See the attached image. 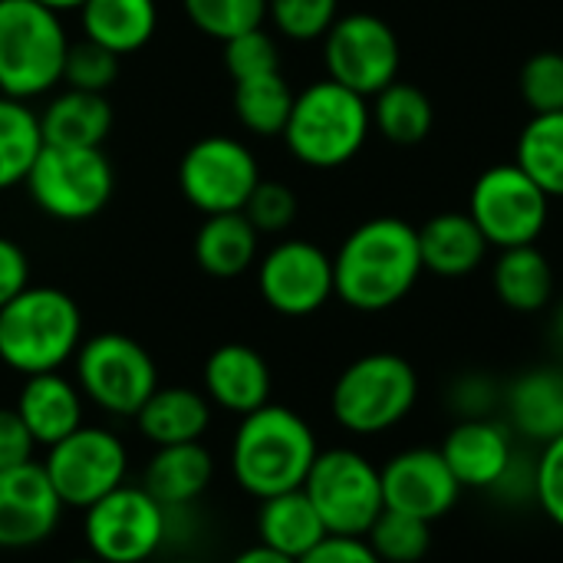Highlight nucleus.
Returning a JSON list of instances; mask_svg holds the SVG:
<instances>
[{
  "label": "nucleus",
  "mask_w": 563,
  "mask_h": 563,
  "mask_svg": "<svg viewBox=\"0 0 563 563\" xmlns=\"http://www.w3.org/2000/svg\"><path fill=\"white\" fill-rule=\"evenodd\" d=\"M69 40L59 13L40 0H0V92L33 99L63 82Z\"/></svg>",
  "instance_id": "39448f33"
},
{
  "label": "nucleus",
  "mask_w": 563,
  "mask_h": 563,
  "mask_svg": "<svg viewBox=\"0 0 563 563\" xmlns=\"http://www.w3.org/2000/svg\"><path fill=\"white\" fill-rule=\"evenodd\" d=\"M214 478V459L201 442H185V445H162L145 465L142 488L172 508H188L198 501Z\"/></svg>",
  "instance_id": "4be33fe9"
},
{
  "label": "nucleus",
  "mask_w": 563,
  "mask_h": 563,
  "mask_svg": "<svg viewBox=\"0 0 563 563\" xmlns=\"http://www.w3.org/2000/svg\"><path fill=\"white\" fill-rule=\"evenodd\" d=\"M551 198L528 178V172L511 165H495L478 175L468 201L472 221L482 228L485 241L495 247H521L538 244L548 228Z\"/></svg>",
  "instance_id": "f8f14e48"
},
{
  "label": "nucleus",
  "mask_w": 563,
  "mask_h": 563,
  "mask_svg": "<svg viewBox=\"0 0 563 563\" xmlns=\"http://www.w3.org/2000/svg\"><path fill=\"white\" fill-rule=\"evenodd\" d=\"M40 148V115L23 99L0 92V191L26 181Z\"/></svg>",
  "instance_id": "c756f323"
},
{
  "label": "nucleus",
  "mask_w": 563,
  "mask_h": 563,
  "mask_svg": "<svg viewBox=\"0 0 563 563\" xmlns=\"http://www.w3.org/2000/svg\"><path fill=\"white\" fill-rule=\"evenodd\" d=\"M508 429L534 445H548L563 435V369L561 366H538L521 373L508 393Z\"/></svg>",
  "instance_id": "aec40b11"
},
{
  "label": "nucleus",
  "mask_w": 563,
  "mask_h": 563,
  "mask_svg": "<svg viewBox=\"0 0 563 563\" xmlns=\"http://www.w3.org/2000/svg\"><path fill=\"white\" fill-rule=\"evenodd\" d=\"M257 287L271 310L310 317L333 297V257L310 241H280L264 254Z\"/></svg>",
  "instance_id": "2eb2a0df"
},
{
  "label": "nucleus",
  "mask_w": 563,
  "mask_h": 563,
  "mask_svg": "<svg viewBox=\"0 0 563 563\" xmlns=\"http://www.w3.org/2000/svg\"><path fill=\"white\" fill-rule=\"evenodd\" d=\"M26 188L43 214L56 221H89L109 205L115 175L102 148L43 145L26 175Z\"/></svg>",
  "instance_id": "1a4fd4ad"
},
{
  "label": "nucleus",
  "mask_w": 563,
  "mask_h": 563,
  "mask_svg": "<svg viewBox=\"0 0 563 563\" xmlns=\"http://www.w3.org/2000/svg\"><path fill=\"white\" fill-rule=\"evenodd\" d=\"M488 241L482 228L472 221V214L462 211H445L435 214L419 228V251H422V267L439 274V277H465L482 267L488 254Z\"/></svg>",
  "instance_id": "393cba45"
},
{
  "label": "nucleus",
  "mask_w": 563,
  "mask_h": 563,
  "mask_svg": "<svg viewBox=\"0 0 563 563\" xmlns=\"http://www.w3.org/2000/svg\"><path fill=\"white\" fill-rule=\"evenodd\" d=\"M188 20L211 40H234L247 30L264 26L267 0H181Z\"/></svg>",
  "instance_id": "f704fd0d"
},
{
  "label": "nucleus",
  "mask_w": 563,
  "mask_h": 563,
  "mask_svg": "<svg viewBox=\"0 0 563 563\" xmlns=\"http://www.w3.org/2000/svg\"><path fill=\"white\" fill-rule=\"evenodd\" d=\"M69 563H99L96 558H79V561H69Z\"/></svg>",
  "instance_id": "8fccbe9b"
},
{
  "label": "nucleus",
  "mask_w": 563,
  "mask_h": 563,
  "mask_svg": "<svg viewBox=\"0 0 563 563\" xmlns=\"http://www.w3.org/2000/svg\"><path fill=\"white\" fill-rule=\"evenodd\" d=\"M82 343L79 303L56 287H26L0 307V363L13 373H56Z\"/></svg>",
  "instance_id": "7ed1b4c3"
},
{
  "label": "nucleus",
  "mask_w": 563,
  "mask_h": 563,
  "mask_svg": "<svg viewBox=\"0 0 563 563\" xmlns=\"http://www.w3.org/2000/svg\"><path fill=\"white\" fill-rule=\"evenodd\" d=\"M43 472L59 495L63 508L86 511L109 492L125 485L129 452L119 435L99 426H79L46 449Z\"/></svg>",
  "instance_id": "9b49d317"
},
{
  "label": "nucleus",
  "mask_w": 563,
  "mask_h": 563,
  "mask_svg": "<svg viewBox=\"0 0 563 563\" xmlns=\"http://www.w3.org/2000/svg\"><path fill=\"white\" fill-rule=\"evenodd\" d=\"M439 452L449 462L462 488L492 492L498 478L508 472L518 449H515L511 429L488 416V419H462L445 435Z\"/></svg>",
  "instance_id": "a211bd4d"
},
{
  "label": "nucleus",
  "mask_w": 563,
  "mask_h": 563,
  "mask_svg": "<svg viewBox=\"0 0 563 563\" xmlns=\"http://www.w3.org/2000/svg\"><path fill=\"white\" fill-rule=\"evenodd\" d=\"M257 257V228L244 211L208 214L195 238V261L211 277H238Z\"/></svg>",
  "instance_id": "cd10ccee"
},
{
  "label": "nucleus",
  "mask_w": 563,
  "mask_h": 563,
  "mask_svg": "<svg viewBox=\"0 0 563 563\" xmlns=\"http://www.w3.org/2000/svg\"><path fill=\"white\" fill-rule=\"evenodd\" d=\"M76 386L82 399L109 416L135 419L145 399L158 389L155 360L125 333H99L76 350Z\"/></svg>",
  "instance_id": "0eeeda50"
},
{
  "label": "nucleus",
  "mask_w": 563,
  "mask_h": 563,
  "mask_svg": "<svg viewBox=\"0 0 563 563\" xmlns=\"http://www.w3.org/2000/svg\"><path fill=\"white\" fill-rule=\"evenodd\" d=\"M82 538L99 563L152 561L168 538V508L142 485H122L82 511Z\"/></svg>",
  "instance_id": "9d476101"
},
{
  "label": "nucleus",
  "mask_w": 563,
  "mask_h": 563,
  "mask_svg": "<svg viewBox=\"0 0 563 563\" xmlns=\"http://www.w3.org/2000/svg\"><path fill=\"white\" fill-rule=\"evenodd\" d=\"M40 3H46L49 10H56V13H63V10H79L86 0H40Z\"/></svg>",
  "instance_id": "de8ad7c7"
},
{
  "label": "nucleus",
  "mask_w": 563,
  "mask_h": 563,
  "mask_svg": "<svg viewBox=\"0 0 563 563\" xmlns=\"http://www.w3.org/2000/svg\"><path fill=\"white\" fill-rule=\"evenodd\" d=\"M327 534L366 538L373 521L383 515V478L379 468L353 449H327L313 459L303 482Z\"/></svg>",
  "instance_id": "6e6552de"
},
{
  "label": "nucleus",
  "mask_w": 563,
  "mask_h": 563,
  "mask_svg": "<svg viewBox=\"0 0 563 563\" xmlns=\"http://www.w3.org/2000/svg\"><path fill=\"white\" fill-rule=\"evenodd\" d=\"M534 501L563 531V435L548 442L538 455V485Z\"/></svg>",
  "instance_id": "a19ab883"
},
{
  "label": "nucleus",
  "mask_w": 563,
  "mask_h": 563,
  "mask_svg": "<svg viewBox=\"0 0 563 563\" xmlns=\"http://www.w3.org/2000/svg\"><path fill=\"white\" fill-rule=\"evenodd\" d=\"M419 399V376L399 353H369L353 360L330 393L333 419L353 435L396 429Z\"/></svg>",
  "instance_id": "423d86ee"
},
{
  "label": "nucleus",
  "mask_w": 563,
  "mask_h": 563,
  "mask_svg": "<svg viewBox=\"0 0 563 563\" xmlns=\"http://www.w3.org/2000/svg\"><path fill=\"white\" fill-rule=\"evenodd\" d=\"M224 66L231 73V79H251V76H267V73H280V53L271 33H264V26L247 30L234 40L224 43Z\"/></svg>",
  "instance_id": "58836bf2"
},
{
  "label": "nucleus",
  "mask_w": 563,
  "mask_h": 563,
  "mask_svg": "<svg viewBox=\"0 0 563 563\" xmlns=\"http://www.w3.org/2000/svg\"><path fill=\"white\" fill-rule=\"evenodd\" d=\"M63 501L53 492L43 462L0 472V551H30L53 538L63 521Z\"/></svg>",
  "instance_id": "f3484780"
},
{
  "label": "nucleus",
  "mask_w": 563,
  "mask_h": 563,
  "mask_svg": "<svg viewBox=\"0 0 563 563\" xmlns=\"http://www.w3.org/2000/svg\"><path fill=\"white\" fill-rule=\"evenodd\" d=\"M257 181L261 172L251 148L231 135L198 139L178 165V188L205 218L244 211Z\"/></svg>",
  "instance_id": "4468645a"
},
{
  "label": "nucleus",
  "mask_w": 563,
  "mask_h": 563,
  "mask_svg": "<svg viewBox=\"0 0 563 563\" xmlns=\"http://www.w3.org/2000/svg\"><path fill=\"white\" fill-rule=\"evenodd\" d=\"M340 0H267V16L290 40H317L336 23Z\"/></svg>",
  "instance_id": "e433bc0d"
},
{
  "label": "nucleus",
  "mask_w": 563,
  "mask_h": 563,
  "mask_svg": "<svg viewBox=\"0 0 563 563\" xmlns=\"http://www.w3.org/2000/svg\"><path fill=\"white\" fill-rule=\"evenodd\" d=\"M231 563H300V561H294V558H287V554H280V551H274V548H267V544H254V548L241 551V554H238Z\"/></svg>",
  "instance_id": "49530a36"
},
{
  "label": "nucleus",
  "mask_w": 563,
  "mask_h": 563,
  "mask_svg": "<svg viewBox=\"0 0 563 563\" xmlns=\"http://www.w3.org/2000/svg\"><path fill=\"white\" fill-rule=\"evenodd\" d=\"M369 125L373 115L366 96L333 79H320L294 96L284 142L294 158L310 168H340L360 155Z\"/></svg>",
  "instance_id": "20e7f679"
},
{
  "label": "nucleus",
  "mask_w": 563,
  "mask_h": 563,
  "mask_svg": "<svg viewBox=\"0 0 563 563\" xmlns=\"http://www.w3.org/2000/svg\"><path fill=\"white\" fill-rule=\"evenodd\" d=\"M419 228L402 218H373L350 231L333 257V294L363 313L396 307L422 274Z\"/></svg>",
  "instance_id": "f257e3e1"
},
{
  "label": "nucleus",
  "mask_w": 563,
  "mask_h": 563,
  "mask_svg": "<svg viewBox=\"0 0 563 563\" xmlns=\"http://www.w3.org/2000/svg\"><path fill=\"white\" fill-rule=\"evenodd\" d=\"M323 63L333 82L376 96L399 76V40L383 16L346 13L323 36Z\"/></svg>",
  "instance_id": "ddd939ff"
},
{
  "label": "nucleus",
  "mask_w": 563,
  "mask_h": 563,
  "mask_svg": "<svg viewBox=\"0 0 563 563\" xmlns=\"http://www.w3.org/2000/svg\"><path fill=\"white\" fill-rule=\"evenodd\" d=\"M366 544L383 563H419L432 548V525L383 508V515L366 531Z\"/></svg>",
  "instance_id": "72a5a7b5"
},
{
  "label": "nucleus",
  "mask_w": 563,
  "mask_h": 563,
  "mask_svg": "<svg viewBox=\"0 0 563 563\" xmlns=\"http://www.w3.org/2000/svg\"><path fill=\"white\" fill-rule=\"evenodd\" d=\"M373 125L396 145H419L435 122L432 99L412 82H389L369 106Z\"/></svg>",
  "instance_id": "7c9ffc66"
},
{
  "label": "nucleus",
  "mask_w": 563,
  "mask_h": 563,
  "mask_svg": "<svg viewBox=\"0 0 563 563\" xmlns=\"http://www.w3.org/2000/svg\"><path fill=\"white\" fill-rule=\"evenodd\" d=\"M300 563H383L373 548L366 544V538H336L330 534L327 541H320Z\"/></svg>",
  "instance_id": "a18cd8bd"
},
{
  "label": "nucleus",
  "mask_w": 563,
  "mask_h": 563,
  "mask_svg": "<svg viewBox=\"0 0 563 563\" xmlns=\"http://www.w3.org/2000/svg\"><path fill=\"white\" fill-rule=\"evenodd\" d=\"M26 287H30V257H26V251L16 241L0 238V307H7Z\"/></svg>",
  "instance_id": "c03bdc74"
},
{
  "label": "nucleus",
  "mask_w": 563,
  "mask_h": 563,
  "mask_svg": "<svg viewBox=\"0 0 563 563\" xmlns=\"http://www.w3.org/2000/svg\"><path fill=\"white\" fill-rule=\"evenodd\" d=\"M495 294L515 313H538L554 294V271L538 244L505 247L495 264Z\"/></svg>",
  "instance_id": "c85d7f7f"
},
{
  "label": "nucleus",
  "mask_w": 563,
  "mask_h": 563,
  "mask_svg": "<svg viewBox=\"0 0 563 563\" xmlns=\"http://www.w3.org/2000/svg\"><path fill=\"white\" fill-rule=\"evenodd\" d=\"M518 165L548 198H563V109L531 115L518 139Z\"/></svg>",
  "instance_id": "2f4dec72"
},
{
  "label": "nucleus",
  "mask_w": 563,
  "mask_h": 563,
  "mask_svg": "<svg viewBox=\"0 0 563 563\" xmlns=\"http://www.w3.org/2000/svg\"><path fill=\"white\" fill-rule=\"evenodd\" d=\"M320 455L313 429L287 406H261L241 416L231 442V472L257 501L303 488L313 459Z\"/></svg>",
  "instance_id": "f03ea898"
},
{
  "label": "nucleus",
  "mask_w": 563,
  "mask_h": 563,
  "mask_svg": "<svg viewBox=\"0 0 563 563\" xmlns=\"http://www.w3.org/2000/svg\"><path fill=\"white\" fill-rule=\"evenodd\" d=\"M449 402L462 419H488L492 409L498 406V393L495 383L485 376H462L452 383Z\"/></svg>",
  "instance_id": "79ce46f5"
},
{
  "label": "nucleus",
  "mask_w": 563,
  "mask_h": 563,
  "mask_svg": "<svg viewBox=\"0 0 563 563\" xmlns=\"http://www.w3.org/2000/svg\"><path fill=\"white\" fill-rule=\"evenodd\" d=\"M379 478L389 511L412 515L429 525L445 518L462 498V485L439 449H406L379 468Z\"/></svg>",
  "instance_id": "dca6fc26"
},
{
  "label": "nucleus",
  "mask_w": 563,
  "mask_h": 563,
  "mask_svg": "<svg viewBox=\"0 0 563 563\" xmlns=\"http://www.w3.org/2000/svg\"><path fill=\"white\" fill-rule=\"evenodd\" d=\"M43 145L59 148H102L112 132V106L106 92L66 89L40 115Z\"/></svg>",
  "instance_id": "b1692460"
},
{
  "label": "nucleus",
  "mask_w": 563,
  "mask_h": 563,
  "mask_svg": "<svg viewBox=\"0 0 563 563\" xmlns=\"http://www.w3.org/2000/svg\"><path fill=\"white\" fill-rule=\"evenodd\" d=\"M13 409L26 422L33 442L46 449L82 426V393L76 383L59 376V369L26 376Z\"/></svg>",
  "instance_id": "412c9836"
},
{
  "label": "nucleus",
  "mask_w": 563,
  "mask_h": 563,
  "mask_svg": "<svg viewBox=\"0 0 563 563\" xmlns=\"http://www.w3.org/2000/svg\"><path fill=\"white\" fill-rule=\"evenodd\" d=\"M119 76V56L109 53L106 46L82 40L69 43L66 59H63V82L69 89H86V92H106Z\"/></svg>",
  "instance_id": "c9c22d12"
},
{
  "label": "nucleus",
  "mask_w": 563,
  "mask_h": 563,
  "mask_svg": "<svg viewBox=\"0 0 563 563\" xmlns=\"http://www.w3.org/2000/svg\"><path fill=\"white\" fill-rule=\"evenodd\" d=\"M172 563H208V561H172Z\"/></svg>",
  "instance_id": "3c124183"
},
{
  "label": "nucleus",
  "mask_w": 563,
  "mask_h": 563,
  "mask_svg": "<svg viewBox=\"0 0 563 563\" xmlns=\"http://www.w3.org/2000/svg\"><path fill=\"white\" fill-rule=\"evenodd\" d=\"M554 340H558V346H561L563 353V307L558 310V317H554Z\"/></svg>",
  "instance_id": "09e8293b"
},
{
  "label": "nucleus",
  "mask_w": 563,
  "mask_h": 563,
  "mask_svg": "<svg viewBox=\"0 0 563 563\" xmlns=\"http://www.w3.org/2000/svg\"><path fill=\"white\" fill-rule=\"evenodd\" d=\"M247 221L257 228V234H280L294 224L297 218V195L284 181H257L247 205H244Z\"/></svg>",
  "instance_id": "ea45409f"
},
{
  "label": "nucleus",
  "mask_w": 563,
  "mask_h": 563,
  "mask_svg": "<svg viewBox=\"0 0 563 563\" xmlns=\"http://www.w3.org/2000/svg\"><path fill=\"white\" fill-rule=\"evenodd\" d=\"M205 396L231 416H251L271 402L267 360L244 343L218 346L205 363Z\"/></svg>",
  "instance_id": "6ab92c4d"
},
{
  "label": "nucleus",
  "mask_w": 563,
  "mask_h": 563,
  "mask_svg": "<svg viewBox=\"0 0 563 563\" xmlns=\"http://www.w3.org/2000/svg\"><path fill=\"white\" fill-rule=\"evenodd\" d=\"M33 435L16 409H0V472L33 462Z\"/></svg>",
  "instance_id": "37998d69"
},
{
  "label": "nucleus",
  "mask_w": 563,
  "mask_h": 563,
  "mask_svg": "<svg viewBox=\"0 0 563 563\" xmlns=\"http://www.w3.org/2000/svg\"><path fill=\"white\" fill-rule=\"evenodd\" d=\"M257 538H261V544L300 561L320 541H327L330 534H327L313 501L307 498V492L294 488V492H284V495H274V498L261 501Z\"/></svg>",
  "instance_id": "a878e982"
},
{
  "label": "nucleus",
  "mask_w": 563,
  "mask_h": 563,
  "mask_svg": "<svg viewBox=\"0 0 563 563\" xmlns=\"http://www.w3.org/2000/svg\"><path fill=\"white\" fill-rule=\"evenodd\" d=\"M135 426L155 449L201 442L211 426V399L185 386H158L139 409Z\"/></svg>",
  "instance_id": "5701e85b"
},
{
  "label": "nucleus",
  "mask_w": 563,
  "mask_h": 563,
  "mask_svg": "<svg viewBox=\"0 0 563 563\" xmlns=\"http://www.w3.org/2000/svg\"><path fill=\"white\" fill-rule=\"evenodd\" d=\"M79 16L86 40L106 46L115 56L142 49L158 26L155 0H86Z\"/></svg>",
  "instance_id": "bb28decb"
},
{
  "label": "nucleus",
  "mask_w": 563,
  "mask_h": 563,
  "mask_svg": "<svg viewBox=\"0 0 563 563\" xmlns=\"http://www.w3.org/2000/svg\"><path fill=\"white\" fill-rule=\"evenodd\" d=\"M521 96L534 115L563 109V53L544 49L521 66Z\"/></svg>",
  "instance_id": "4c0bfd02"
},
{
  "label": "nucleus",
  "mask_w": 563,
  "mask_h": 563,
  "mask_svg": "<svg viewBox=\"0 0 563 563\" xmlns=\"http://www.w3.org/2000/svg\"><path fill=\"white\" fill-rule=\"evenodd\" d=\"M294 109V92L280 73L251 76L234 82V115L254 135H284Z\"/></svg>",
  "instance_id": "473e14b6"
}]
</instances>
